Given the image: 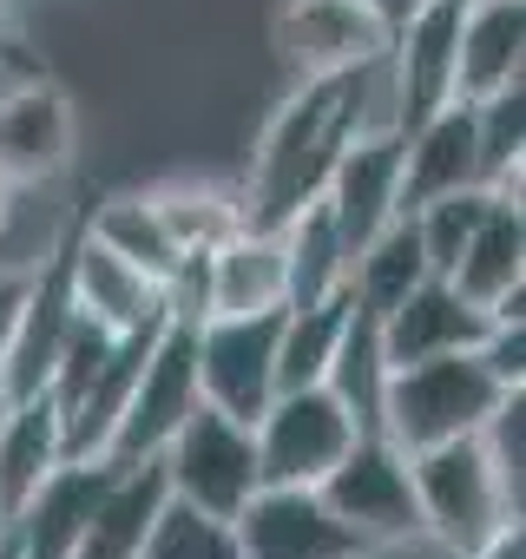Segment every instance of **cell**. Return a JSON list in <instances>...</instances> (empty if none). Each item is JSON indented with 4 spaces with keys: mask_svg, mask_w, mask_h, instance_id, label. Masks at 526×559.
Returning <instances> with one entry per match:
<instances>
[{
    "mask_svg": "<svg viewBox=\"0 0 526 559\" xmlns=\"http://www.w3.org/2000/svg\"><path fill=\"white\" fill-rule=\"evenodd\" d=\"M395 126V99H388V60H369L356 73H323L303 80L297 99H284V112L271 119L256 158H250V191H243V224L250 230H284L303 204L323 198L343 145L356 132Z\"/></svg>",
    "mask_w": 526,
    "mask_h": 559,
    "instance_id": "cell-1",
    "label": "cell"
},
{
    "mask_svg": "<svg viewBox=\"0 0 526 559\" xmlns=\"http://www.w3.org/2000/svg\"><path fill=\"white\" fill-rule=\"evenodd\" d=\"M506 389L493 382V369L480 362V349H454V356H428V362H402L382 382V435L415 454L454 435H474L493 402Z\"/></svg>",
    "mask_w": 526,
    "mask_h": 559,
    "instance_id": "cell-2",
    "label": "cell"
},
{
    "mask_svg": "<svg viewBox=\"0 0 526 559\" xmlns=\"http://www.w3.org/2000/svg\"><path fill=\"white\" fill-rule=\"evenodd\" d=\"M408 474H415V507H421V533L441 539L454 559H467L474 546H487L513 513L487 448H480V428L474 435H454V441H434V448H415L408 454Z\"/></svg>",
    "mask_w": 526,
    "mask_h": 559,
    "instance_id": "cell-3",
    "label": "cell"
},
{
    "mask_svg": "<svg viewBox=\"0 0 526 559\" xmlns=\"http://www.w3.org/2000/svg\"><path fill=\"white\" fill-rule=\"evenodd\" d=\"M316 493L330 500V513H336L362 546L428 539V533H421V507H415L408 454H402L382 428H362V435L343 448V461L316 480Z\"/></svg>",
    "mask_w": 526,
    "mask_h": 559,
    "instance_id": "cell-4",
    "label": "cell"
},
{
    "mask_svg": "<svg viewBox=\"0 0 526 559\" xmlns=\"http://www.w3.org/2000/svg\"><path fill=\"white\" fill-rule=\"evenodd\" d=\"M158 467H165L171 500H184V507H198L211 520H237V507L263 487L256 480V441H250V428L230 421L211 402H198L178 421V435L158 448Z\"/></svg>",
    "mask_w": 526,
    "mask_h": 559,
    "instance_id": "cell-5",
    "label": "cell"
},
{
    "mask_svg": "<svg viewBox=\"0 0 526 559\" xmlns=\"http://www.w3.org/2000/svg\"><path fill=\"white\" fill-rule=\"evenodd\" d=\"M356 415L316 382V389H290V395H271V408H263L250 421V441H256V480L263 487H316L343 448L356 441Z\"/></svg>",
    "mask_w": 526,
    "mask_h": 559,
    "instance_id": "cell-6",
    "label": "cell"
},
{
    "mask_svg": "<svg viewBox=\"0 0 526 559\" xmlns=\"http://www.w3.org/2000/svg\"><path fill=\"white\" fill-rule=\"evenodd\" d=\"M277 330H284V304L250 310V317H204L198 323V402L250 428L277 395Z\"/></svg>",
    "mask_w": 526,
    "mask_h": 559,
    "instance_id": "cell-7",
    "label": "cell"
},
{
    "mask_svg": "<svg viewBox=\"0 0 526 559\" xmlns=\"http://www.w3.org/2000/svg\"><path fill=\"white\" fill-rule=\"evenodd\" d=\"M191 408H198V330L165 317V330H158V343H152V356H145V369L132 382V402H125V415H119L99 461H112V467L152 461L178 435V421Z\"/></svg>",
    "mask_w": 526,
    "mask_h": 559,
    "instance_id": "cell-8",
    "label": "cell"
},
{
    "mask_svg": "<svg viewBox=\"0 0 526 559\" xmlns=\"http://www.w3.org/2000/svg\"><path fill=\"white\" fill-rule=\"evenodd\" d=\"M230 539H237V559H362L369 552L316 487H256L237 507Z\"/></svg>",
    "mask_w": 526,
    "mask_h": 559,
    "instance_id": "cell-9",
    "label": "cell"
},
{
    "mask_svg": "<svg viewBox=\"0 0 526 559\" xmlns=\"http://www.w3.org/2000/svg\"><path fill=\"white\" fill-rule=\"evenodd\" d=\"M395 27L369 8V0H284L277 8V53L290 60L297 80L323 73H356L382 60Z\"/></svg>",
    "mask_w": 526,
    "mask_h": 559,
    "instance_id": "cell-10",
    "label": "cell"
},
{
    "mask_svg": "<svg viewBox=\"0 0 526 559\" xmlns=\"http://www.w3.org/2000/svg\"><path fill=\"white\" fill-rule=\"evenodd\" d=\"M467 0H421L388 40V99H395V132H415L454 99V40H461Z\"/></svg>",
    "mask_w": 526,
    "mask_h": 559,
    "instance_id": "cell-11",
    "label": "cell"
},
{
    "mask_svg": "<svg viewBox=\"0 0 526 559\" xmlns=\"http://www.w3.org/2000/svg\"><path fill=\"white\" fill-rule=\"evenodd\" d=\"M323 204H330V224L343 237V250L356 257L382 224L402 217V132L395 126H375V132H356L323 185Z\"/></svg>",
    "mask_w": 526,
    "mask_h": 559,
    "instance_id": "cell-12",
    "label": "cell"
},
{
    "mask_svg": "<svg viewBox=\"0 0 526 559\" xmlns=\"http://www.w3.org/2000/svg\"><path fill=\"white\" fill-rule=\"evenodd\" d=\"M447 284L467 304H480L493 323H526V204L493 198L480 230L461 243Z\"/></svg>",
    "mask_w": 526,
    "mask_h": 559,
    "instance_id": "cell-13",
    "label": "cell"
},
{
    "mask_svg": "<svg viewBox=\"0 0 526 559\" xmlns=\"http://www.w3.org/2000/svg\"><path fill=\"white\" fill-rule=\"evenodd\" d=\"M375 330H382V356H388V369H402V362H428V356L480 349L487 330H493V317H487L480 304H467V297L447 284V276H421V284H415L388 317H375Z\"/></svg>",
    "mask_w": 526,
    "mask_h": 559,
    "instance_id": "cell-14",
    "label": "cell"
},
{
    "mask_svg": "<svg viewBox=\"0 0 526 559\" xmlns=\"http://www.w3.org/2000/svg\"><path fill=\"white\" fill-rule=\"evenodd\" d=\"M73 165V99L53 80H27L0 99V178L53 185Z\"/></svg>",
    "mask_w": 526,
    "mask_h": 559,
    "instance_id": "cell-15",
    "label": "cell"
},
{
    "mask_svg": "<svg viewBox=\"0 0 526 559\" xmlns=\"http://www.w3.org/2000/svg\"><path fill=\"white\" fill-rule=\"evenodd\" d=\"M112 461H60L40 474V487L8 513L14 520V539H21V559H73L99 493L112 487Z\"/></svg>",
    "mask_w": 526,
    "mask_h": 559,
    "instance_id": "cell-16",
    "label": "cell"
},
{
    "mask_svg": "<svg viewBox=\"0 0 526 559\" xmlns=\"http://www.w3.org/2000/svg\"><path fill=\"white\" fill-rule=\"evenodd\" d=\"M526 86V0H467L454 40V99L480 106Z\"/></svg>",
    "mask_w": 526,
    "mask_h": 559,
    "instance_id": "cell-17",
    "label": "cell"
},
{
    "mask_svg": "<svg viewBox=\"0 0 526 559\" xmlns=\"http://www.w3.org/2000/svg\"><path fill=\"white\" fill-rule=\"evenodd\" d=\"M480 185V139H474V106L447 99L434 119H421L415 132H402V217Z\"/></svg>",
    "mask_w": 526,
    "mask_h": 559,
    "instance_id": "cell-18",
    "label": "cell"
},
{
    "mask_svg": "<svg viewBox=\"0 0 526 559\" xmlns=\"http://www.w3.org/2000/svg\"><path fill=\"white\" fill-rule=\"evenodd\" d=\"M67 270H73V304H80L93 323H106L112 336H125V330L165 317V297H158L152 276L132 270L125 257H112L106 243H93L86 230L67 237Z\"/></svg>",
    "mask_w": 526,
    "mask_h": 559,
    "instance_id": "cell-19",
    "label": "cell"
},
{
    "mask_svg": "<svg viewBox=\"0 0 526 559\" xmlns=\"http://www.w3.org/2000/svg\"><path fill=\"white\" fill-rule=\"evenodd\" d=\"M165 500H171V487H165L158 454L139 461V467H119L112 487L99 493V507H93L80 546H73V559H139V546H145L152 520L165 513Z\"/></svg>",
    "mask_w": 526,
    "mask_h": 559,
    "instance_id": "cell-20",
    "label": "cell"
},
{
    "mask_svg": "<svg viewBox=\"0 0 526 559\" xmlns=\"http://www.w3.org/2000/svg\"><path fill=\"white\" fill-rule=\"evenodd\" d=\"M284 304V243L277 230H237L211 250V317H250Z\"/></svg>",
    "mask_w": 526,
    "mask_h": 559,
    "instance_id": "cell-21",
    "label": "cell"
},
{
    "mask_svg": "<svg viewBox=\"0 0 526 559\" xmlns=\"http://www.w3.org/2000/svg\"><path fill=\"white\" fill-rule=\"evenodd\" d=\"M277 243H284V310L323 304V297H336V290L349 284V250H343V237H336L323 198L303 204V211L277 230Z\"/></svg>",
    "mask_w": 526,
    "mask_h": 559,
    "instance_id": "cell-22",
    "label": "cell"
},
{
    "mask_svg": "<svg viewBox=\"0 0 526 559\" xmlns=\"http://www.w3.org/2000/svg\"><path fill=\"white\" fill-rule=\"evenodd\" d=\"M60 461H67L60 408H53V395L40 389V395L14 402L8 421H0V513H14V507L40 487V474L60 467Z\"/></svg>",
    "mask_w": 526,
    "mask_h": 559,
    "instance_id": "cell-23",
    "label": "cell"
},
{
    "mask_svg": "<svg viewBox=\"0 0 526 559\" xmlns=\"http://www.w3.org/2000/svg\"><path fill=\"white\" fill-rule=\"evenodd\" d=\"M421 276H434L428 270V250H421V230H415V217H395V224H382L356 257H349V297L369 310V317H388Z\"/></svg>",
    "mask_w": 526,
    "mask_h": 559,
    "instance_id": "cell-24",
    "label": "cell"
},
{
    "mask_svg": "<svg viewBox=\"0 0 526 559\" xmlns=\"http://www.w3.org/2000/svg\"><path fill=\"white\" fill-rule=\"evenodd\" d=\"M349 310H356L349 284H343L336 297H323V304L284 310V330H277V395L316 389V382L330 376V356H336V336H343Z\"/></svg>",
    "mask_w": 526,
    "mask_h": 559,
    "instance_id": "cell-25",
    "label": "cell"
},
{
    "mask_svg": "<svg viewBox=\"0 0 526 559\" xmlns=\"http://www.w3.org/2000/svg\"><path fill=\"white\" fill-rule=\"evenodd\" d=\"M382 382H388V356H382V330L375 317L356 304L343 336H336V356H330V376L323 389L356 415V428H382Z\"/></svg>",
    "mask_w": 526,
    "mask_h": 559,
    "instance_id": "cell-26",
    "label": "cell"
},
{
    "mask_svg": "<svg viewBox=\"0 0 526 559\" xmlns=\"http://www.w3.org/2000/svg\"><path fill=\"white\" fill-rule=\"evenodd\" d=\"M86 237L93 243H106L112 257H125L132 270H145L152 284H165L171 276V263L184 257L178 243H171V230L158 224V211H152V198L145 191H125V198H106L99 211H93V224H86Z\"/></svg>",
    "mask_w": 526,
    "mask_h": 559,
    "instance_id": "cell-27",
    "label": "cell"
},
{
    "mask_svg": "<svg viewBox=\"0 0 526 559\" xmlns=\"http://www.w3.org/2000/svg\"><path fill=\"white\" fill-rule=\"evenodd\" d=\"M145 198H152V211H158V224L171 230L178 250H217V243H230L243 230V198H230L217 185L178 178V185H158Z\"/></svg>",
    "mask_w": 526,
    "mask_h": 559,
    "instance_id": "cell-28",
    "label": "cell"
},
{
    "mask_svg": "<svg viewBox=\"0 0 526 559\" xmlns=\"http://www.w3.org/2000/svg\"><path fill=\"white\" fill-rule=\"evenodd\" d=\"M487 211H493V191H487V185H467V191H447V198H434V204L408 211V217H415V230H421V250H428V270H434V276H447V270H454L461 243L480 230V217H487Z\"/></svg>",
    "mask_w": 526,
    "mask_h": 559,
    "instance_id": "cell-29",
    "label": "cell"
},
{
    "mask_svg": "<svg viewBox=\"0 0 526 559\" xmlns=\"http://www.w3.org/2000/svg\"><path fill=\"white\" fill-rule=\"evenodd\" d=\"M139 559H237V539H230V520H211L184 500H165Z\"/></svg>",
    "mask_w": 526,
    "mask_h": 559,
    "instance_id": "cell-30",
    "label": "cell"
},
{
    "mask_svg": "<svg viewBox=\"0 0 526 559\" xmlns=\"http://www.w3.org/2000/svg\"><path fill=\"white\" fill-rule=\"evenodd\" d=\"M480 448H487V461H493V474L519 513L526 507V389H506L493 402V415L480 421Z\"/></svg>",
    "mask_w": 526,
    "mask_h": 559,
    "instance_id": "cell-31",
    "label": "cell"
},
{
    "mask_svg": "<svg viewBox=\"0 0 526 559\" xmlns=\"http://www.w3.org/2000/svg\"><path fill=\"white\" fill-rule=\"evenodd\" d=\"M480 362L493 369L500 389H526V323H493L480 343Z\"/></svg>",
    "mask_w": 526,
    "mask_h": 559,
    "instance_id": "cell-32",
    "label": "cell"
},
{
    "mask_svg": "<svg viewBox=\"0 0 526 559\" xmlns=\"http://www.w3.org/2000/svg\"><path fill=\"white\" fill-rule=\"evenodd\" d=\"M27 284H34V270H8V263H0V349H8V336H14V323H21Z\"/></svg>",
    "mask_w": 526,
    "mask_h": 559,
    "instance_id": "cell-33",
    "label": "cell"
},
{
    "mask_svg": "<svg viewBox=\"0 0 526 559\" xmlns=\"http://www.w3.org/2000/svg\"><path fill=\"white\" fill-rule=\"evenodd\" d=\"M467 559H526V526H519V520H506V526H500L487 546H474Z\"/></svg>",
    "mask_w": 526,
    "mask_h": 559,
    "instance_id": "cell-34",
    "label": "cell"
},
{
    "mask_svg": "<svg viewBox=\"0 0 526 559\" xmlns=\"http://www.w3.org/2000/svg\"><path fill=\"white\" fill-rule=\"evenodd\" d=\"M369 8H375V14H382L388 27H402V21H408V14L421 8V0H369Z\"/></svg>",
    "mask_w": 526,
    "mask_h": 559,
    "instance_id": "cell-35",
    "label": "cell"
},
{
    "mask_svg": "<svg viewBox=\"0 0 526 559\" xmlns=\"http://www.w3.org/2000/svg\"><path fill=\"white\" fill-rule=\"evenodd\" d=\"M14 191H21V185L0 178V237H8V224H14Z\"/></svg>",
    "mask_w": 526,
    "mask_h": 559,
    "instance_id": "cell-36",
    "label": "cell"
},
{
    "mask_svg": "<svg viewBox=\"0 0 526 559\" xmlns=\"http://www.w3.org/2000/svg\"><path fill=\"white\" fill-rule=\"evenodd\" d=\"M0 559H21V539H14V520L0 513Z\"/></svg>",
    "mask_w": 526,
    "mask_h": 559,
    "instance_id": "cell-37",
    "label": "cell"
},
{
    "mask_svg": "<svg viewBox=\"0 0 526 559\" xmlns=\"http://www.w3.org/2000/svg\"><path fill=\"white\" fill-rule=\"evenodd\" d=\"M8 408H14V402H8V389H0V421H8Z\"/></svg>",
    "mask_w": 526,
    "mask_h": 559,
    "instance_id": "cell-38",
    "label": "cell"
}]
</instances>
